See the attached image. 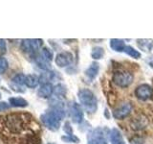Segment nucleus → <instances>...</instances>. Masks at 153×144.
<instances>
[{"instance_id":"nucleus-33","label":"nucleus","mask_w":153,"mask_h":144,"mask_svg":"<svg viewBox=\"0 0 153 144\" xmlns=\"http://www.w3.org/2000/svg\"><path fill=\"white\" fill-rule=\"evenodd\" d=\"M48 144H56V143H48Z\"/></svg>"},{"instance_id":"nucleus-26","label":"nucleus","mask_w":153,"mask_h":144,"mask_svg":"<svg viewBox=\"0 0 153 144\" xmlns=\"http://www.w3.org/2000/svg\"><path fill=\"white\" fill-rule=\"evenodd\" d=\"M9 68V62L6 58L0 56V74H4Z\"/></svg>"},{"instance_id":"nucleus-32","label":"nucleus","mask_w":153,"mask_h":144,"mask_svg":"<svg viewBox=\"0 0 153 144\" xmlns=\"http://www.w3.org/2000/svg\"><path fill=\"white\" fill-rule=\"evenodd\" d=\"M131 144H143V139L140 137H135L131 139Z\"/></svg>"},{"instance_id":"nucleus-20","label":"nucleus","mask_w":153,"mask_h":144,"mask_svg":"<svg viewBox=\"0 0 153 144\" xmlns=\"http://www.w3.org/2000/svg\"><path fill=\"white\" fill-rule=\"evenodd\" d=\"M67 92V88L63 84H57L54 86V95L55 97L61 98L64 97Z\"/></svg>"},{"instance_id":"nucleus-24","label":"nucleus","mask_w":153,"mask_h":144,"mask_svg":"<svg viewBox=\"0 0 153 144\" xmlns=\"http://www.w3.org/2000/svg\"><path fill=\"white\" fill-rule=\"evenodd\" d=\"M104 55V50L102 47L100 46H96L92 49L91 52V57L93 58L94 60H100Z\"/></svg>"},{"instance_id":"nucleus-4","label":"nucleus","mask_w":153,"mask_h":144,"mask_svg":"<svg viewBox=\"0 0 153 144\" xmlns=\"http://www.w3.org/2000/svg\"><path fill=\"white\" fill-rule=\"evenodd\" d=\"M40 120L43 125L52 132H56L60 127L61 120L55 113H53L51 110H48V112L42 113L40 115Z\"/></svg>"},{"instance_id":"nucleus-14","label":"nucleus","mask_w":153,"mask_h":144,"mask_svg":"<svg viewBox=\"0 0 153 144\" xmlns=\"http://www.w3.org/2000/svg\"><path fill=\"white\" fill-rule=\"evenodd\" d=\"M9 104L13 108H26L29 105L28 101L22 97H11L9 99Z\"/></svg>"},{"instance_id":"nucleus-19","label":"nucleus","mask_w":153,"mask_h":144,"mask_svg":"<svg viewBox=\"0 0 153 144\" xmlns=\"http://www.w3.org/2000/svg\"><path fill=\"white\" fill-rule=\"evenodd\" d=\"M137 43H138V46L140 47V49L143 50L145 52H149L152 49V46H153L152 40H138Z\"/></svg>"},{"instance_id":"nucleus-6","label":"nucleus","mask_w":153,"mask_h":144,"mask_svg":"<svg viewBox=\"0 0 153 144\" xmlns=\"http://www.w3.org/2000/svg\"><path fill=\"white\" fill-rule=\"evenodd\" d=\"M69 113L74 123L80 124L83 121V110L78 103L73 102L69 106Z\"/></svg>"},{"instance_id":"nucleus-5","label":"nucleus","mask_w":153,"mask_h":144,"mask_svg":"<svg viewBox=\"0 0 153 144\" xmlns=\"http://www.w3.org/2000/svg\"><path fill=\"white\" fill-rule=\"evenodd\" d=\"M133 74L129 71H117L113 75V81L121 88H127L133 83Z\"/></svg>"},{"instance_id":"nucleus-7","label":"nucleus","mask_w":153,"mask_h":144,"mask_svg":"<svg viewBox=\"0 0 153 144\" xmlns=\"http://www.w3.org/2000/svg\"><path fill=\"white\" fill-rule=\"evenodd\" d=\"M55 62L57 66L60 67V68L67 67L73 62V55H72L71 52H68V51L59 52V54L56 56Z\"/></svg>"},{"instance_id":"nucleus-10","label":"nucleus","mask_w":153,"mask_h":144,"mask_svg":"<svg viewBox=\"0 0 153 144\" xmlns=\"http://www.w3.org/2000/svg\"><path fill=\"white\" fill-rule=\"evenodd\" d=\"M54 94V86L52 84H43L37 90V96L42 99H49Z\"/></svg>"},{"instance_id":"nucleus-30","label":"nucleus","mask_w":153,"mask_h":144,"mask_svg":"<svg viewBox=\"0 0 153 144\" xmlns=\"http://www.w3.org/2000/svg\"><path fill=\"white\" fill-rule=\"evenodd\" d=\"M10 104L5 102V101H1L0 102V112H5V110H8L10 109Z\"/></svg>"},{"instance_id":"nucleus-28","label":"nucleus","mask_w":153,"mask_h":144,"mask_svg":"<svg viewBox=\"0 0 153 144\" xmlns=\"http://www.w3.org/2000/svg\"><path fill=\"white\" fill-rule=\"evenodd\" d=\"M41 55L46 58L47 60H49L50 62L53 60V58H54V54H53V51L50 49V48L48 47H43L42 50H41Z\"/></svg>"},{"instance_id":"nucleus-34","label":"nucleus","mask_w":153,"mask_h":144,"mask_svg":"<svg viewBox=\"0 0 153 144\" xmlns=\"http://www.w3.org/2000/svg\"><path fill=\"white\" fill-rule=\"evenodd\" d=\"M0 98H1V93H0Z\"/></svg>"},{"instance_id":"nucleus-8","label":"nucleus","mask_w":153,"mask_h":144,"mask_svg":"<svg viewBox=\"0 0 153 144\" xmlns=\"http://www.w3.org/2000/svg\"><path fill=\"white\" fill-rule=\"evenodd\" d=\"M133 105L130 102H124L113 112V117L116 119H123L131 113Z\"/></svg>"},{"instance_id":"nucleus-2","label":"nucleus","mask_w":153,"mask_h":144,"mask_svg":"<svg viewBox=\"0 0 153 144\" xmlns=\"http://www.w3.org/2000/svg\"><path fill=\"white\" fill-rule=\"evenodd\" d=\"M79 103L88 113L95 112L98 109V100L95 94L88 88H81L78 92Z\"/></svg>"},{"instance_id":"nucleus-18","label":"nucleus","mask_w":153,"mask_h":144,"mask_svg":"<svg viewBox=\"0 0 153 144\" xmlns=\"http://www.w3.org/2000/svg\"><path fill=\"white\" fill-rule=\"evenodd\" d=\"M20 144H40V140L35 134H28L21 139Z\"/></svg>"},{"instance_id":"nucleus-12","label":"nucleus","mask_w":153,"mask_h":144,"mask_svg":"<svg viewBox=\"0 0 153 144\" xmlns=\"http://www.w3.org/2000/svg\"><path fill=\"white\" fill-rule=\"evenodd\" d=\"M109 139L111 144H126L122 136V133L116 128L111 130V132L109 134Z\"/></svg>"},{"instance_id":"nucleus-3","label":"nucleus","mask_w":153,"mask_h":144,"mask_svg":"<svg viewBox=\"0 0 153 144\" xmlns=\"http://www.w3.org/2000/svg\"><path fill=\"white\" fill-rule=\"evenodd\" d=\"M109 131L106 128H96L87 134V144H108Z\"/></svg>"},{"instance_id":"nucleus-21","label":"nucleus","mask_w":153,"mask_h":144,"mask_svg":"<svg viewBox=\"0 0 153 144\" xmlns=\"http://www.w3.org/2000/svg\"><path fill=\"white\" fill-rule=\"evenodd\" d=\"M26 76L25 74L23 73H18V74H16L13 78H12V82L13 85L16 86H25V83H26Z\"/></svg>"},{"instance_id":"nucleus-29","label":"nucleus","mask_w":153,"mask_h":144,"mask_svg":"<svg viewBox=\"0 0 153 144\" xmlns=\"http://www.w3.org/2000/svg\"><path fill=\"white\" fill-rule=\"evenodd\" d=\"M63 131L66 133V134H68V136H72V134H73V129H72L71 124L68 121L65 122V124L63 125Z\"/></svg>"},{"instance_id":"nucleus-1","label":"nucleus","mask_w":153,"mask_h":144,"mask_svg":"<svg viewBox=\"0 0 153 144\" xmlns=\"http://www.w3.org/2000/svg\"><path fill=\"white\" fill-rule=\"evenodd\" d=\"M31 118L27 113H9L0 118V129L9 134H18L27 129Z\"/></svg>"},{"instance_id":"nucleus-16","label":"nucleus","mask_w":153,"mask_h":144,"mask_svg":"<svg viewBox=\"0 0 153 144\" xmlns=\"http://www.w3.org/2000/svg\"><path fill=\"white\" fill-rule=\"evenodd\" d=\"M126 43L124 40H119V38H112L110 40V47L116 52H123L126 48Z\"/></svg>"},{"instance_id":"nucleus-17","label":"nucleus","mask_w":153,"mask_h":144,"mask_svg":"<svg viewBox=\"0 0 153 144\" xmlns=\"http://www.w3.org/2000/svg\"><path fill=\"white\" fill-rule=\"evenodd\" d=\"M39 84V77L35 74H30L26 76L25 86L29 88H35Z\"/></svg>"},{"instance_id":"nucleus-31","label":"nucleus","mask_w":153,"mask_h":144,"mask_svg":"<svg viewBox=\"0 0 153 144\" xmlns=\"http://www.w3.org/2000/svg\"><path fill=\"white\" fill-rule=\"evenodd\" d=\"M6 50H7L6 41H5V40H0V53L4 54V53H6Z\"/></svg>"},{"instance_id":"nucleus-27","label":"nucleus","mask_w":153,"mask_h":144,"mask_svg":"<svg viewBox=\"0 0 153 144\" xmlns=\"http://www.w3.org/2000/svg\"><path fill=\"white\" fill-rule=\"evenodd\" d=\"M61 140H63L64 142H67V143H79V138L74 136V134H72V136L66 134V136H61Z\"/></svg>"},{"instance_id":"nucleus-25","label":"nucleus","mask_w":153,"mask_h":144,"mask_svg":"<svg viewBox=\"0 0 153 144\" xmlns=\"http://www.w3.org/2000/svg\"><path fill=\"white\" fill-rule=\"evenodd\" d=\"M146 124H147V119L146 117L143 118L141 121L139 120V118H135V121H134V123H133V126H134L133 128L136 129V130L143 129L146 126Z\"/></svg>"},{"instance_id":"nucleus-13","label":"nucleus","mask_w":153,"mask_h":144,"mask_svg":"<svg viewBox=\"0 0 153 144\" xmlns=\"http://www.w3.org/2000/svg\"><path fill=\"white\" fill-rule=\"evenodd\" d=\"M35 62H36V64L39 67L40 69L44 70V71L51 70V62H50V61L47 60L46 58H44L41 54L36 56Z\"/></svg>"},{"instance_id":"nucleus-11","label":"nucleus","mask_w":153,"mask_h":144,"mask_svg":"<svg viewBox=\"0 0 153 144\" xmlns=\"http://www.w3.org/2000/svg\"><path fill=\"white\" fill-rule=\"evenodd\" d=\"M59 78V75H57V72L53 71V70H48L42 72L39 76V83L41 85L43 84H51L52 82L56 81Z\"/></svg>"},{"instance_id":"nucleus-23","label":"nucleus","mask_w":153,"mask_h":144,"mask_svg":"<svg viewBox=\"0 0 153 144\" xmlns=\"http://www.w3.org/2000/svg\"><path fill=\"white\" fill-rule=\"evenodd\" d=\"M123 52L126 53L128 56H130L131 58H133V59H140L141 56H142L140 52H139L138 50H136L135 48H133L132 46H130V45H126V48H124Z\"/></svg>"},{"instance_id":"nucleus-15","label":"nucleus","mask_w":153,"mask_h":144,"mask_svg":"<svg viewBox=\"0 0 153 144\" xmlns=\"http://www.w3.org/2000/svg\"><path fill=\"white\" fill-rule=\"evenodd\" d=\"M99 71H100V64H99V62H94L88 67V69L85 71V75L87 76L90 80H94L96 77H97Z\"/></svg>"},{"instance_id":"nucleus-22","label":"nucleus","mask_w":153,"mask_h":144,"mask_svg":"<svg viewBox=\"0 0 153 144\" xmlns=\"http://www.w3.org/2000/svg\"><path fill=\"white\" fill-rule=\"evenodd\" d=\"M20 48H21V50L24 53H28V54H35V53H36L35 51H33V49L30 40H21Z\"/></svg>"},{"instance_id":"nucleus-9","label":"nucleus","mask_w":153,"mask_h":144,"mask_svg":"<svg viewBox=\"0 0 153 144\" xmlns=\"http://www.w3.org/2000/svg\"><path fill=\"white\" fill-rule=\"evenodd\" d=\"M135 95L137 96V98L140 100H143V101L149 100L153 95V89L149 85L143 84L137 86V88L135 90Z\"/></svg>"}]
</instances>
